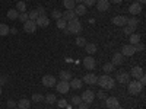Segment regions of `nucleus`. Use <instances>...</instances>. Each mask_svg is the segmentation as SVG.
Returning a JSON list of instances; mask_svg holds the SVG:
<instances>
[{
    "mask_svg": "<svg viewBox=\"0 0 146 109\" xmlns=\"http://www.w3.org/2000/svg\"><path fill=\"white\" fill-rule=\"evenodd\" d=\"M145 2H146V0H140V5H143Z\"/></svg>",
    "mask_w": 146,
    "mask_h": 109,
    "instance_id": "obj_53",
    "label": "nucleus"
},
{
    "mask_svg": "<svg viewBox=\"0 0 146 109\" xmlns=\"http://www.w3.org/2000/svg\"><path fill=\"white\" fill-rule=\"evenodd\" d=\"M102 70H104L105 73H111V71L114 70V64H113V63H107V64H104Z\"/></svg>",
    "mask_w": 146,
    "mask_h": 109,
    "instance_id": "obj_34",
    "label": "nucleus"
},
{
    "mask_svg": "<svg viewBox=\"0 0 146 109\" xmlns=\"http://www.w3.org/2000/svg\"><path fill=\"white\" fill-rule=\"evenodd\" d=\"M129 79H130V74H129L127 71H118L117 74H115V79L114 80H117L121 84H126V83H129Z\"/></svg>",
    "mask_w": 146,
    "mask_h": 109,
    "instance_id": "obj_5",
    "label": "nucleus"
},
{
    "mask_svg": "<svg viewBox=\"0 0 146 109\" xmlns=\"http://www.w3.org/2000/svg\"><path fill=\"white\" fill-rule=\"evenodd\" d=\"M7 106H9V109L16 108V102H15V100H12V99H9V100H7Z\"/></svg>",
    "mask_w": 146,
    "mask_h": 109,
    "instance_id": "obj_44",
    "label": "nucleus"
},
{
    "mask_svg": "<svg viewBox=\"0 0 146 109\" xmlns=\"http://www.w3.org/2000/svg\"><path fill=\"white\" fill-rule=\"evenodd\" d=\"M80 102H82V99L79 98V96H78V95H75V96H72V103H73V105H75V106H78V105H79Z\"/></svg>",
    "mask_w": 146,
    "mask_h": 109,
    "instance_id": "obj_39",
    "label": "nucleus"
},
{
    "mask_svg": "<svg viewBox=\"0 0 146 109\" xmlns=\"http://www.w3.org/2000/svg\"><path fill=\"white\" fill-rule=\"evenodd\" d=\"M95 60H94V57H91V55H88V57H85V60H83V66H85V68L86 70H94L95 68Z\"/></svg>",
    "mask_w": 146,
    "mask_h": 109,
    "instance_id": "obj_10",
    "label": "nucleus"
},
{
    "mask_svg": "<svg viewBox=\"0 0 146 109\" xmlns=\"http://www.w3.org/2000/svg\"><path fill=\"white\" fill-rule=\"evenodd\" d=\"M123 61H124V55L121 54V53H115L114 55H113V64L114 66H121L123 64Z\"/></svg>",
    "mask_w": 146,
    "mask_h": 109,
    "instance_id": "obj_16",
    "label": "nucleus"
},
{
    "mask_svg": "<svg viewBox=\"0 0 146 109\" xmlns=\"http://www.w3.org/2000/svg\"><path fill=\"white\" fill-rule=\"evenodd\" d=\"M35 10L38 12V16H45V9H44L42 6H38Z\"/></svg>",
    "mask_w": 146,
    "mask_h": 109,
    "instance_id": "obj_42",
    "label": "nucleus"
},
{
    "mask_svg": "<svg viewBox=\"0 0 146 109\" xmlns=\"http://www.w3.org/2000/svg\"><path fill=\"white\" fill-rule=\"evenodd\" d=\"M9 26L6 25V23H0V36H6L9 33Z\"/></svg>",
    "mask_w": 146,
    "mask_h": 109,
    "instance_id": "obj_27",
    "label": "nucleus"
},
{
    "mask_svg": "<svg viewBox=\"0 0 146 109\" xmlns=\"http://www.w3.org/2000/svg\"><path fill=\"white\" fill-rule=\"evenodd\" d=\"M18 16H19V12H18L16 9H10V10L7 12V18H9L10 20H16Z\"/></svg>",
    "mask_w": 146,
    "mask_h": 109,
    "instance_id": "obj_25",
    "label": "nucleus"
},
{
    "mask_svg": "<svg viewBox=\"0 0 146 109\" xmlns=\"http://www.w3.org/2000/svg\"><path fill=\"white\" fill-rule=\"evenodd\" d=\"M96 3V0H83V5L85 6H94Z\"/></svg>",
    "mask_w": 146,
    "mask_h": 109,
    "instance_id": "obj_43",
    "label": "nucleus"
},
{
    "mask_svg": "<svg viewBox=\"0 0 146 109\" xmlns=\"http://www.w3.org/2000/svg\"><path fill=\"white\" fill-rule=\"evenodd\" d=\"M133 47H135V51H143L145 50V45L142 42H137V44H135Z\"/></svg>",
    "mask_w": 146,
    "mask_h": 109,
    "instance_id": "obj_41",
    "label": "nucleus"
},
{
    "mask_svg": "<svg viewBox=\"0 0 146 109\" xmlns=\"http://www.w3.org/2000/svg\"><path fill=\"white\" fill-rule=\"evenodd\" d=\"M135 31H136V28H133V26H127V25H126V26H124V31H123V32H124L126 35H131V33L135 32Z\"/></svg>",
    "mask_w": 146,
    "mask_h": 109,
    "instance_id": "obj_38",
    "label": "nucleus"
},
{
    "mask_svg": "<svg viewBox=\"0 0 146 109\" xmlns=\"http://www.w3.org/2000/svg\"><path fill=\"white\" fill-rule=\"evenodd\" d=\"M42 100H44V95H40V93L32 95V102H42Z\"/></svg>",
    "mask_w": 146,
    "mask_h": 109,
    "instance_id": "obj_33",
    "label": "nucleus"
},
{
    "mask_svg": "<svg viewBox=\"0 0 146 109\" xmlns=\"http://www.w3.org/2000/svg\"><path fill=\"white\" fill-rule=\"evenodd\" d=\"M85 50H86V53L89 54V55H92V54H95L96 53V45L95 44H92V42H86V45H85Z\"/></svg>",
    "mask_w": 146,
    "mask_h": 109,
    "instance_id": "obj_23",
    "label": "nucleus"
},
{
    "mask_svg": "<svg viewBox=\"0 0 146 109\" xmlns=\"http://www.w3.org/2000/svg\"><path fill=\"white\" fill-rule=\"evenodd\" d=\"M63 5H64V7L67 9V10H73L75 9V2H73V0H63Z\"/></svg>",
    "mask_w": 146,
    "mask_h": 109,
    "instance_id": "obj_28",
    "label": "nucleus"
},
{
    "mask_svg": "<svg viewBox=\"0 0 146 109\" xmlns=\"http://www.w3.org/2000/svg\"><path fill=\"white\" fill-rule=\"evenodd\" d=\"M135 47H133L131 44H129V45H124L123 47V50H121V54L123 55H126V57H131V55H135Z\"/></svg>",
    "mask_w": 146,
    "mask_h": 109,
    "instance_id": "obj_13",
    "label": "nucleus"
},
{
    "mask_svg": "<svg viewBox=\"0 0 146 109\" xmlns=\"http://www.w3.org/2000/svg\"><path fill=\"white\" fill-rule=\"evenodd\" d=\"M105 106L108 109H117L118 108V99L117 98H107L105 99Z\"/></svg>",
    "mask_w": 146,
    "mask_h": 109,
    "instance_id": "obj_12",
    "label": "nucleus"
},
{
    "mask_svg": "<svg viewBox=\"0 0 146 109\" xmlns=\"http://www.w3.org/2000/svg\"><path fill=\"white\" fill-rule=\"evenodd\" d=\"M7 79H9L7 76H2V77H0V86H3L5 83H7Z\"/></svg>",
    "mask_w": 146,
    "mask_h": 109,
    "instance_id": "obj_46",
    "label": "nucleus"
},
{
    "mask_svg": "<svg viewBox=\"0 0 146 109\" xmlns=\"http://www.w3.org/2000/svg\"><path fill=\"white\" fill-rule=\"evenodd\" d=\"M137 80L140 81V84H142V86H145V83H146V77H145V74H143L142 77H139Z\"/></svg>",
    "mask_w": 146,
    "mask_h": 109,
    "instance_id": "obj_49",
    "label": "nucleus"
},
{
    "mask_svg": "<svg viewBox=\"0 0 146 109\" xmlns=\"http://www.w3.org/2000/svg\"><path fill=\"white\" fill-rule=\"evenodd\" d=\"M137 23H139V20H137L136 18H130V19H127V23H126V25H127V26L136 28V26H137Z\"/></svg>",
    "mask_w": 146,
    "mask_h": 109,
    "instance_id": "obj_31",
    "label": "nucleus"
},
{
    "mask_svg": "<svg viewBox=\"0 0 146 109\" xmlns=\"http://www.w3.org/2000/svg\"><path fill=\"white\" fill-rule=\"evenodd\" d=\"M16 10H18V12L21 10V13L27 10V5H25V2H23V0H19V2L16 3Z\"/></svg>",
    "mask_w": 146,
    "mask_h": 109,
    "instance_id": "obj_30",
    "label": "nucleus"
},
{
    "mask_svg": "<svg viewBox=\"0 0 146 109\" xmlns=\"http://www.w3.org/2000/svg\"><path fill=\"white\" fill-rule=\"evenodd\" d=\"M78 109H89V105H88V103H83V102H80V103L78 105Z\"/></svg>",
    "mask_w": 146,
    "mask_h": 109,
    "instance_id": "obj_45",
    "label": "nucleus"
},
{
    "mask_svg": "<svg viewBox=\"0 0 146 109\" xmlns=\"http://www.w3.org/2000/svg\"><path fill=\"white\" fill-rule=\"evenodd\" d=\"M95 5H96V9H98L100 12H105L110 7V2H108V0H96Z\"/></svg>",
    "mask_w": 146,
    "mask_h": 109,
    "instance_id": "obj_15",
    "label": "nucleus"
},
{
    "mask_svg": "<svg viewBox=\"0 0 146 109\" xmlns=\"http://www.w3.org/2000/svg\"><path fill=\"white\" fill-rule=\"evenodd\" d=\"M51 16H53L56 20H58V19H62V12H58L57 9H54V10L51 12Z\"/></svg>",
    "mask_w": 146,
    "mask_h": 109,
    "instance_id": "obj_37",
    "label": "nucleus"
},
{
    "mask_svg": "<svg viewBox=\"0 0 146 109\" xmlns=\"http://www.w3.org/2000/svg\"><path fill=\"white\" fill-rule=\"evenodd\" d=\"M69 86H70L72 89L79 90V89L82 87V80H80V79H72V80H70V83H69Z\"/></svg>",
    "mask_w": 146,
    "mask_h": 109,
    "instance_id": "obj_21",
    "label": "nucleus"
},
{
    "mask_svg": "<svg viewBox=\"0 0 146 109\" xmlns=\"http://www.w3.org/2000/svg\"><path fill=\"white\" fill-rule=\"evenodd\" d=\"M44 100L47 102V103H50V105H53V103H56L57 102V99H56V95H53V93H48L45 98H44Z\"/></svg>",
    "mask_w": 146,
    "mask_h": 109,
    "instance_id": "obj_26",
    "label": "nucleus"
},
{
    "mask_svg": "<svg viewBox=\"0 0 146 109\" xmlns=\"http://www.w3.org/2000/svg\"><path fill=\"white\" fill-rule=\"evenodd\" d=\"M42 84H44L45 87H53V86H56V77L51 76V74L44 76V77H42Z\"/></svg>",
    "mask_w": 146,
    "mask_h": 109,
    "instance_id": "obj_7",
    "label": "nucleus"
},
{
    "mask_svg": "<svg viewBox=\"0 0 146 109\" xmlns=\"http://www.w3.org/2000/svg\"><path fill=\"white\" fill-rule=\"evenodd\" d=\"M35 25L41 26V28H45V26L50 25V19H48L47 16H38V19L35 20Z\"/></svg>",
    "mask_w": 146,
    "mask_h": 109,
    "instance_id": "obj_14",
    "label": "nucleus"
},
{
    "mask_svg": "<svg viewBox=\"0 0 146 109\" xmlns=\"http://www.w3.org/2000/svg\"><path fill=\"white\" fill-rule=\"evenodd\" d=\"M76 45L78 47H85V45H86V39H85L83 36H78V38H76Z\"/></svg>",
    "mask_w": 146,
    "mask_h": 109,
    "instance_id": "obj_36",
    "label": "nucleus"
},
{
    "mask_svg": "<svg viewBox=\"0 0 146 109\" xmlns=\"http://www.w3.org/2000/svg\"><path fill=\"white\" fill-rule=\"evenodd\" d=\"M98 98H100V99H104V100H105V99H107V95H105V92L100 90V92H98Z\"/></svg>",
    "mask_w": 146,
    "mask_h": 109,
    "instance_id": "obj_47",
    "label": "nucleus"
},
{
    "mask_svg": "<svg viewBox=\"0 0 146 109\" xmlns=\"http://www.w3.org/2000/svg\"><path fill=\"white\" fill-rule=\"evenodd\" d=\"M142 90H143V86L140 84L139 80L129 81V93H130V95H139Z\"/></svg>",
    "mask_w": 146,
    "mask_h": 109,
    "instance_id": "obj_3",
    "label": "nucleus"
},
{
    "mask_svg": "<svg viewBox=\"0 0 146 109\" xmlns=\"http://www.w3.org/2000/svg\"><path fill=\"white\" fill-rule=\"evenodd\" d=\"M137 42H140V35H139V33H131V35H130V44L135 45V44H137Z\"/></svg>",
    "mask_w": 146,
    "mask_h": 109,
    "instance_id": "obj_29",
    "label": "nucleus"
},
{
    "mask_svg": "<svg viewBox=\"0 0 146 109\" xmlns=\"http://www.w3.org/2000/svg\"><path fill=\"white\" fill-rule=\"evenodd\" d=\"M73 12H75V15H76V16H82V15L86 13V6L80 3V5H78L75 9H73Z\"/></svg>",
    "mask_w": 146,
    "mask_h": 109,
    "instance_id": "obj_18",
    "label": "nucleus"
},
{
    "mask_svg": "<svg viewBox=\"0 0 146 109\" xmlns=\"http://www.w3.org/2000/svg\"><path fill=\"white\" fill-rule=\"evenodd\" d=\"M57 103H58V106H60V108H64V106L67 105V102H66L64 99H62V100H57Z\"/></svg>",
    "mask_w": 146,
    "mask_h": 109,
    "instance_id": "obj_48",
    "label": "nucleus"
},
{
    "mask_svg": "<svg viewBox=\"0 0 146 109\" xmlns=\"http://www.w3.org/2000/svg\"><path fill=\"white\" fill-rule=\"evenodd\" d=\"M18 19H21V22H23V23H25V22L28 20V13H25V12H22V13H19Z\"/></svg>",
    "mask_w": 146,
    "mask_h": 109,
    "instance_id": "obj_40",
    "label": "nucleus"
},
{
    "mask_svg": "<svg viewBox=\"0 0 146 109\" xmlns=\"http://www.w3.org/2000/svg\"><path fill=\"white\" fill-rule=\"evenodd\" d=\"M113 23H114L115 26H126V23H127V18H126V16H121V15L114 16V18H113Z\"/></svg>",
    "mask_w": 146,
    "mask_h": 109,
    "instance_id": "obj_11",
    "label": "nucleus"
},
{
    "mask_svg": "<svg viewBox=\"0 0 146 109\" xmlns=\"http://www.w3.org/2000/svg\"><path fill=\"white\" fill-rule=\"evenodd\" d=\"M129 12H130L131 15H139L140 12H142V5H140V3H133V5H130Z\"/></svg>",
    "mask_w": 146,
    "mask_h": 109,
    "instance_id": "obj_17",
    "label": "nucleus"
},
{
    "mask_svg": "<svg viewBox=\"0 0 146 109\" xmlns=\"http://www.w3.org/2000/svg\"><path fill=\"white\" fill-rule=\"evenodd\" d=\"M110 3H114V5H118V3H121V0H108Z\"/></svg>",
    "mask_w": 146,
    "mask_h": 109,
    "instance_id": "obj_50",
    "label": "nucleus"
},
{
    "mask_svg": "<svg viewBox=\"0 0 146 109\" xmlns=\"http://www.w3.org/2000/svg\"><path fill=\"white\" fill-rule=\"evenodd\" d=\"M16 32H18V31H16V29H15V28H12V29H10V31H9V33H13V35H15V33H16Z\"/></svg>",
    "mask_w": 146,
    "mask_h": 109,
    "instance_id": "obj_51",
    "label": "nucleus"
},
{
    "mask_svg": "<svg viewBox=\"0 0 146 109\" xmlns=\"http://www.w3.org/2000/svg\"><path fill=\"white\" fill-rule=\"evenodd\" d=\"M75 3H78V5H80V3H83V0H73Z\"/></svg>",
    "mask_w": 146,
    "mask_h": 109,
    "instance_id": "obj_52",
    "label": "nucleus"
},
{
    "mask_svg": "<svg viewBox=\"0 0 146 109\" xmlns=\"http://www.w3.org/2000/svg\"><path fill=\"white\" fill-rule=\"evenodd\" d=\"M66 29H67L69 33H75V35H78V33L82 31V23H80V20H79L78 18H75V19H72V20L67 22Z\"/></svg>",
    "mask_w": 146,
    "mask_h": 109,
    "instance_id": "obj_2",
    "label": "nucleus"
},
{
    "mask_svg": "<svg viewBox=\"0 0 146 109\" xmlns=\"http://www.w3.org/2000/svg\"><path fill=\"white\" fill-rule=\"evenodd\" d=\"M96 80H98V77H96L95 74H86V76H83V81L85 83H88V84H95L96 83Z\"/></svg>",
    "mask_w": 146,
    "mask_h": 109,
    "instance_id": "obj_19",
    "label": "nucleus"
},
{
    "mask_svg": "<svg viewBox=\"0 0 146 109\" xmlns=\"http://www.w3.org/2000/svg\"><path fill=\"white\" fill-rule=\"evenodd\" d=\"M96 83L100 84V86L105 90H111L114 89V84H115V80L110 76V74H104L101 77H98V80H96Z\"/></svg>",
    "mask_w": 146,
    "mask_h": 109,
    "instance_id": "obj_1",
    "label": "nucleus"
},
{
    "mask_svg": "<svg viewBox=\"0 0 146 109\" xmlns=\"http://www.w3.org/2000/svg\"><path fill=\"white\" fill-rule=\"evenodd\" d=\"M75 18H76V15H75V12H73V10H66L64 13H62V19H64L66 22L75 19Z\"/></svg>",
    "mask_w": 146,
    "mask_h": 109,
    "instance_id": "obj_22",
    "label": "nucleus"
},
{
    "mask_svg": "<svg viewBox=\"0 0 146 109\" xmlns=\"http://www.w3.org/2000/svg\"><path fill=\"white\" fill-rule=\"evenodd\" d=\"M0 95H2V86H0Z\"/></svg>",
    "mask_w": 146,
    "mask_h": 109,
    "instance_id": "obj_54",
    "label": "nucleus"
},
{
    "mask_svg": "<svg viewBox=\"0 0 146 109\" xmlns=\"http://www.w3.org/2000/svg\"><path fill=\"white\" fill-rule=\"evenodd\" d=\"M28 19L35 22L36 19H38V12H36V10H31L29 13H28Z\"/></svg>",
    "mask_w": 146,
    "mask_h": 109,
    "instance_id": "obj_32",
    "label": "nucleus"
},
{
    "mask_svg": "<svg viewBox=\"0 0 146 109\" xmlns=\"http://www.w3.org/2000/svg\"><path fill=\"white\" fill-rule=\"evenodd\" d=\"M12 109H19V108H12Z\"/></svg>",
    "mask_w": 146,
    "mask_h": 109,
    "instance_id": "obj_55",
    "label": "nucleus"
},
{
    "mask_svg": "<svg viewBox=\"0 0 146 109\" xmlns=\"http://www.w3.org/2000/svg\"><path fill=\"white\" fill-rule=\"evenodd\" d=\"M16 106H18L19 109H29L31 100H29V99H21V100L16 103Z\"/></svg>",
    "mask_w": 146,
    "mask_h": 109,
    "instance_id": "obj_20",
    "label": "nucleus"
},
{
    "mask_svg": "<svg viewBox=\"0 0 146 109\" xmlns=\"http://www.w3.org/2000/svg\"><path fill=\"white\" fill-rule=\"evenodd\" d=\"M66 26H67V22L64 19H58L57 20V28L58 29H66Z\"/></svg>",
    "mask_w": 146,
    "mask_h": 109,
    "instance_id": "obj_35",
    "label": "nucleus"
},
{
    "mask_svg": "<svg viewBox=\"0 0 146 109\" xmlns=\"http://www.w3.org/2000/svg\"><path fill=\"white\" fill-rule=\"evenodd\" d=\"M23 31L28 32V33H34V32L36 31V25H35V22L28 19L25 23H23Z\"/></svg>",
    "mask_w": 146,
    "mask_h": 109,
    "instance_id": "obj_8",
    "label": "nucleus"
},
{
    "mask_svg": "<svg viewBox=\"0 0 146 109\" xmlns=\"http://www.w3.org/2000/svg\"><path fill=\"white\" fill-rule=\"evenodd\" d=\"M80 99H82L83 103L91 105V103L94 102V99H95V93H94L92 90H85V92L82 93V96H80Z\"/></svg>",
    "mask_w": 146,
    "mask_h": 109,
    "instance_id": "obj_4",
    "label": "nucleus"
},
{
    "mask_svg": "<svg viewBox=\"0 0 146 109\" xmlns=\"http://www.w3.org/2000/svg\"><path fill=\"white\" fill-rule=\"evenodd\" d=\"M60 79L64 80V81H69L72 80V73L67 71V70H63V71H60Z\"/></svg>",
    "mask_w": 146,
    "mask_h": 109,
    "instance_id": "obj_24",
    "label": "nucleus"
},
{
    "mask_svg": "<svg viewBox=\"0 0 146 109\" xmlns=\"http://www.w3.org/2000/svg\"><path fill=\"white\" fill-rule=\"evenodd\" d=\"M129 74H130L133 79H136V80H137L139 77H142V76H143V68H142L140 66H135V67L131 68V71L129 73Z\"/></svg>",
    "mask_w": 146,
    "mask_h": 109,
    "instance_id": "obj_9",
    "label": "nucleus"
},
{
    "mask_svg": "<svg viewBox=\"0 0 146 109\" xmlns=\"http://www.w3.org/2000/svg\"><path fill=\"white\" fill-rule=\"evenodd\" d=\"M56 89H57V92L58 93H67L69 92V89H70V86H69V81H64V80H60L58 83H56Z\"/></svg>",
    "mask_w": 146,
    "mask_h": 109,
    "instance_id": "obj_6",
    "label": "nucleus"
}]
</instances>
